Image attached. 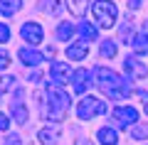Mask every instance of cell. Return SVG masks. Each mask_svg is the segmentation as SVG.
I'll list each match as a JSON object with an SVG mask.
<instances>
[{"instance_id": "obj_1", "label": "cell", "mask_w": 148, "mask_h": 145, "mask_svg": "<svg viewBox=\"0 0 148 145\" xmlns=\"http://www.w3.org/2000/svg\"><path fill=\"white\" fill-rule=\"evenodd\" d=\"M94 81L99 84L101 93L109 96V99H114V101L131 96V81H128L126 76H121V74L106 69V67H96L94 69Z\"/></svg>"}, {"instance_id": "obj_2", "label": "cell", "mask_w": 148, "mask_h": 145, "mask_svg": "<svg viewBox=\"0 0 148 145\" xmlns=\"http://www.w3.org/2000/svg\"><path fill=\"white\" fill-rule=\"evenodd\" d=\"M69 106H72V99L69 93L62 91L57 84H47L42 96V118L47 120H64L69 113Z\"/></svg>"}, {"instance_id": "obj_3", "label": "cell", "mask_w": 148, "mask_h": 145, "mask_svg": "<svg viewBox=\"0 0 148 145\" xmlns=\"http://www.w3.org/2000/svg\"><path fill=\"white\" fill-rule=\"evenodd\" d=\"M91 12H94V20L99 27L104 30H111V27L116 25L119 20V7L111 3V0H96L94 5H91Z\"/></svg>"}, {"instance_id": "obj_4", "label": "cell", "mask_w": 148, "mask_h": 145, "mask_svg": "<svg viewBox=\"0 0 148 145\" xmlns=\"http://www.w3.org/2000/svg\"><path fill=\"white\" fill-rule=\"evenodd\" d=\"M104 111H106L104 101L96 99V96H84V99L77 103V116H79L82 120H89V118H94V116H101Z\"/></svg>"}, {"instance_id": "obj_5", "label": "cell", "mask_w": 148, "mask_h": 145, "mask_svg": "<svg viewBox=\"0 0 148 145\" xmlns=\"http://www.w3.org/2000/svg\"><path fill=\"white\" fill-rule=\"evenodd\" d=\"M111 120L116 128H133L138 123V111L133 106H116L111 113Z\"/></svg>"}, {"instance_id": "obj_6", "label": "cell", "mask_w": 148, "mask_h": 145, "mask_svg": "<svg viewBox=\"0 0 148 145\" xmlns=\"http://www.w3.org/2000/svg\"><path fill=\"white\" fill-rule=\"evenodd\" d=\"M49 76H52V84L62 86V84L72 81L74 71H72V67H69V64H64V62H52V69H49Z\"/></svg>"}, {"instance_id": "obj_7", "label": "cell", "mask_w": 148, "mask_h": 145, "mask_svg": "<svg viewBox=\"0 0 148 145\" xmlns=\"http://www.w3.org/2000/svg\"><path fill=\"white\" fill-rule=\"evenodd\" d=\"M20 37L25 42H30V44H40L42 37H45V30L37 25V22H25V25L20 27Z\"/></svg>"}, {"instance_id": "obj_8", "label": "cell", "mask_w": 148, "mask_h": 145, "mask_svg": "<svg viewBox=\"0 0 148 145\" xmlns=\"http://www.w3.org/2000/svg\"><path fill=\"white\" fill-rule=\"evenodd\" d=\"M91 74H94V71H89V69H79V71L72 76V86H74V91L79 93V96L86 93V88L94 84V76H91Z\"/></svg>"}, {"instance_id": "obj_9", "label": "cell", "mask_w": 148, "mask_h": 145, "mask_svg": "<svg viewBox=\"0 0 148 145\" xmlns=\"http://www.w3.org/2000/svg\"><path fill=\"white\" fill-rule=\"evenodd\" d=\"M123 69H126V74H128V76H133V79L148 76V67H146V64H141V62H136L133 57L123 59Z\"/></svg>"}, {"instance_id": "obj_10", "label": "cell", "mask_w": 148, "mask_h": 145, "mask_svg": "<svg viewBox=\"0 0 148 145\" xmlns=\"http://www.w3.org/2000/svg\"><path fill=\"white\" fill-rule=\"evenodd\" d=\"M17 57H20V62L27 64V67H37V64L45 59V54H40L37 49H32V47H22V49H17Z\"/></svg>"}, {"instance_id": "obj_11", "label": "cell", "mask_w": 148, "mask_h": 145, "mask_svg": "<svg viewBox=\"0 0 148 145\" xmlns=\"http://www.w3.org/2000/svg\"><path fill=\"white\" fill-rule=\"evenodd\" d=\"M17 99H12L10 101V113H12V118L17 120V123H27V111H25V106H22V91L17 88V93H15Z\"/></svg>"}, {"instance_id": "obj_12", "label": "cell", "mask_w": 148, "mask_h": 145, "mask_svg": "<svg viewBox=\"0 0 148 145\" xmlns=\"http://www.w3.org/2000/svg\"><path fill=\"white\" fill-rule=\"evenodd\" d=\"M37 140H40L42 145H57V140H59V130L52 128V125H47V128H42L40 133H37Z\"/></svg>"}, {"instance_id": "obj_13", "label": "cell", "mask_w": 148, "mask_h": 145, "mask_svg": "<svg viewBox=\"0 0 148 145\" xmlns=\"http://www.w3.org/2000/svg\"><path fill=\"white\" fill-rule=\"evenodd\" d=\"M74 32H77V27H74L72 22H59L57 30H54V35H57L59 42H67V39H72V37H74Z\"/></svg>"}, {"instance_id": "obj_14", "label": "cell", "mask_w": 148, "mask_h": 145, "mask_svg": "<svg viewBox=\"0 0 148 145\" xmlns=\"http://www.w3.org/2000/svg\"><path fill=\"white\" fill-rule=\"evenodd\" d=\"M20 7H22V0H0V15L3 17L15 15Z\"/></svg>"}, {"instance_id": "obj_15", "label": "cell", "mask_w": 148, "mask_h": 145, "mask_svg": "<svg viewBox=\"0 0 148 145\" xmlns=\"http://www.w3.org/2000/svg\"><path fill=\"white\" fill-rule=\"evenodd\" d=\"M96 140H99L101 145H116L119 143V135L114 128H101L99 133H96Z\"/></svg>"}, {"instance_id": "obj_16", "label": "cell", "mask_w": 148, "mask_h": 145, "mask_svg": "<svg viewBox=\"0 0 148 145\" xmlns=\"http://www.w3.org/2000/svg\"><path fill=\"white\" fill-rule=\"evenodd\" d=\"M77 32L82 35V39H84V42H91V39H96V27L91 25V22H86V20H82L79 25H77Z\"/></svg>"}, {"instance_id": "obj_17", "label": "cell", "mask_w": 148, "mask_h": 145, "mask_svg": "<svg viewBox=\"0 0 148 145\" xmlns=\"http://www.w3.org/2000/svg\"><path fill=\"white\" fill-rule=\"evenodd\" d=\"M67 57L72 59V62H82V59L86 57V44H84V42L69 44V49H67Z\"/></svg>"}, {"instance_id": "obj_18", "label": "cell", "mask_w": 148, "mask_h": 145, "mask_svg": "<svg viewBox=\"0 0 148 145\" xmlns=\"http://www.w3.org/2000/svg\"><path fill=\"white\" fill-rule=\"evenodd\" d=\"M131 44H133V52L136 54H146L148 52V32H138Z\"/></svg>"}, {"instance_id": "obj_19", "label": "cell", "mask_w": 148, "mask_h": 145, "mask_svg": "<svg viewBox=\"0 0 148 145\" xmlns=\"http://www.w3.org/2000/svg\"><path fill=\"white\" fill-rule=\"evenodd\" d=\"M37 7H40L42 12H49V15L57 17V15H59V10H62V0H42Z\"/></svg>"}, {"instance_id": "obj_20", "label": "cell", "mask_w": 148, "mask_h": 145, "mask_svg": "<svg viewBox=\"0 0 148 145\" xmlns=\"http://www.w3.org/2000/svg\"><path fill=\"white\" fill-rule=\"evenodd\" d=\"M86 3H89V0H67V7H69V12H72L74 17H82L86 12Z\"/></svg>"}, {"instance_id": "obj_21", "label": "cell", "mask_w": 148, "mask_h": 145, "mask_svg": "<svg viewBox=\"0 0 148 145\" xmlns=\"http://www.w3.org/2000/svg\"><path fill=\"white\" fill-rule=\"evenodd\" d=\"M116 42H111V39H104L101 42V47H99V52H101V57H106V59H111V57H116Z\"/></svg>"}, {"instance_id": "obj_22", "label": "cell", "mask_w": 148, "mask_h": 145, "mask_svg": "<svg viewBox=\"0 0 148 145\" xmlns=\"http://www.w3.org/2000/svg\"><path fill=\"white\" fill-rule=\"evenodd\" d=\"M131 138L133 140H146L148 138V125H133V128H131Z\"/></svg>"}, {"instance_id": "obj_23", "label": "cell", "mask_w": 148, "mask_h": 145, "mask_svg": "<svg viewBox=\"0 0 148 145\" xmlns=\"http://www.w3.org/2000/svg\"><path fill=\"white\" fill-rule=\"evenodd\" d=\"M10 86H15V79L12 76H0V96H3Z\"/></svg>"}, {"instance_id": "obj_24", "label": "cell", "mask_w": 148, "mask_h": 145, "mask_svg": "<svg viewBox=\"0 0 148 145\" xmlns=\"http://www.w3.org/2000/svg\"><path fill=\"white\" fill-rule=\"evenodd\" d=\"M131 37H136V35H131V25H128V20L121 25V39L123 42H131Z\"/></svg>"}, {"instance_id": "obj_25", "label": "cell", "mask_w": 148, "mask_h": 145, "mask_svg": "<svg viewBox=\"0 0 148 145\" xmlns=\"http://www.w3.org/2000/svg\"><path fill=\"white\" fill-rule=\"evenodd\" d=\"M8 39H10V30H8V25L0 22V44H5Z\"/></svg>"}, {"instance_id": "obj_26", "label": "cell", "mask_w": 148, "mask_h": 145, "mask_svg": "<svg viewBox=\"0 0 148 145\" xmlns=\"http://www.w3.org/2000/svg\"><path fill=\"white\" fill-rule=\"evenodd\" d=\"M8 67H10V57H8V52L0 49V69H8Z\"/></svg>"}, {"instance_id": "obj_27", "label": "cell", "mask_w": 148, "mask_h": 145, "mask_svg": "<svg viewBox=\"0 0 148 145\" xmlns=\"http://www.w3.org/2000/svg\"><path fill=\"white\" fill-rule=\"evenodd\" d=\"M27 79H30V81H35V84H40V81H42V71H40V69H35V71L27 74Z\"/></svg>"}, {"instance_id": "obj_28", "label": "cell", "mask_w": 148, "mask_h": 145, "mask_svg": "<svg viewBox=\"0 0 148 145\" xmlns=\"http://www.w3.org/2000/svg\"><path fill=\"white\" fill-rule=\"evenodd\" d=\"M5 145H22V140L17 138V135H8V138H5Z\"/></svg>"}, {"instance_id": "obj_29", "label": "cell", "mask_w": 148, "mask_h": 145, "mask_svg": "<svg viewBox=\"0 0 148 145\" xmlns=\"http://www.w3.org/2000/svg\"><path fill=\"white\" fill-rule=\"evenodd\" d=\"M8 125H10V120H8L5 116L0 113V130H8Z\"/></svg>"}, {"instance_id": "obj_30", "label": "cell", "mask_w": 148, "mask_h": 145, "mask_svg": "<svg viewBox=\"0 0 148 145\" xmlns=\"http://www.w3.org/2000/svg\"><path fill=\"white\" fill-rule=\"evenodd\" d=\"M128 7H131V10L133 7H141V0H128Z\"/></svg>"}, {"instance_id": "obj_31", "label": "cell", "mask_w": 148, "mask_h": 145, "mask_svg": "<svg viewBox=\"0 0 148 145\" xmlns=\"http://www.w3.org/2000/svg\"><path fill=\"white\" fill-rule=\"evenodd\" d=\"M77 145H94V143H91V140H84V138H82V140H77Z\"/></svg>"}, {"instance_id": "obj_32", "label": "cell", "mask_w": 148, "mask_h": 145, "mask_svg": "<svg viewBox=\"0 0 148 145\" xmlns=\"http://www.w3.org/2000/svg\"><path fill=\"white\" fill-rule=\"evenodd\" d=\"M146 111H148V103H146Z\"/></svg>"}]
</instances>
